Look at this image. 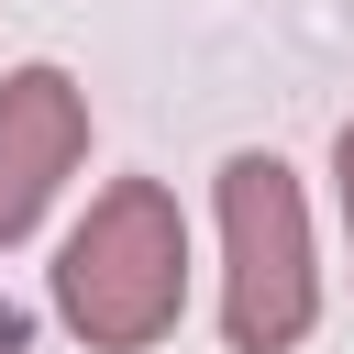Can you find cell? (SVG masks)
Here are the masks:
<instances>
[{
	"label": "cell",
	"instance_id": "4",
	"mask_svg": "<svg viewBox=\"0 0 354 354\" xmlns=\"http://www.w3.org/2000/svg\"><path fill=\"white\" fill-rule=\"evenodd\" d=\"M332 177H343V243H354V122H343V144H332Z\"/></svg>",
	"mask_w": 354,
	"mask_h": 354
},
{
	"label": "cell",
	"instance_id": "2",
	"mask_svg": "<svg viewBox=\"0 0 354 354\" xmlns=\"http://www.w3.org/2000/svg\"><path fill=\"white\" fill-rule=\"evenodd\" d=\"M321 321V266H310V210L288 155H232L221 166V332L232 354H288Z\"/></svg>",
	"mask_w": 354,
	"mask_h": 354
},
{
	"label": "cell",
	"instance_id": "3",
	"mask_svg": "<svg viewBox=\"0 0 354 354\" xmlns=\"http://www.w3.org/2000/svg\"><path fill=\"white\" fill-rule=\"evenodd\" d=\"M88 155V88L66 66H11L0 77V254L44 221V199Z\"/></svg>",
	"mask_w": 354,
	"mask_h": 354
},
{
	"label": "cell",
	"instance_id": "1",
	"mask_svg": "<svg viewBox=\"0 0 354 354\" xmlns=\"http://www.w3.org/2000/svg\"><path fill=\"white\" fill-rule=\"evenodd\" d=\"M55 310L88 354H144L188 310V221L155 177H111L55 254Z\"/></svg>",
	"mask_w": 354,
	"mask_h": 354
}]
</instances>
